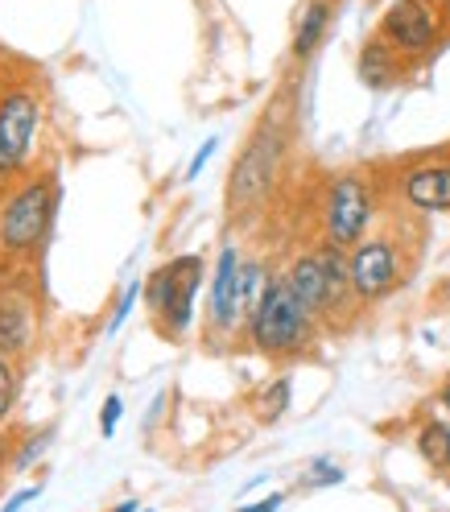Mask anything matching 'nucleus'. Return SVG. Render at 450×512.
<instances>
[{
  "instance_id": "1",
  "label": "nucleus",
  "mask_w": 450,
  "mask_h": 512,
  "mask_svg": "<svg viewBox=\"0 0 450 512\" xmlns=\"http://www.w3.org/2000/svg\"><path fill=\"white\" fill-rule=\"evenodd\" d=\"M310 323H314V314L298 302L294 290H289L285 273H281V277H269L261 302H256V310L248 314L252 343L261 347L265 356H289V351L306 347Z\"/></svg>"
},
{
  "instance_id": "2",
  "label": "nucleus",
  "mask_w": 450,
  "mask_h": 512,
  "mask_svg": "<svg viewBox=\"0 0 450 512\" xmlns=\"http://www.w3.org/2000/svg\"><path fill=\"white\" fill-rule=\"evenodd\" d=\"M281 153H285L281 128L273 120H265L248 137L244 153L236 157V166H232V178H228V211L232 215H248V211H256L269 199V190L277 182Z\"/></svg>"
},
{
  "instance_id": "3",
  "label": "nucleus",
  "mask_w": 450,
  "mask_h": 512,
  "mask_svg": "<svg viewBox=\"0 0 450 512\" xmlns=\"http://www.w3.org/2000/svg\"><path fill=\"white\" fill-rule=\"evenodd\" d=\"M285 281L310 314L335 310V306H343L347 294H356L351 290V269L343 261V248H335V244H323L318 252L298 256V261L289 265Z\"/></svg>"
},
{
  "instance_id": "4",
  "label": "nucleus",
  "mask_w": 450,
  "mask_h": 512,
  "mask_svg": "<svg viewBox=\"0 0 450 512\" xmlns=\"http://www.w3.org/2000/svg\"><path fill=\"white\" fill-rule=\"evenodd\" d=\"M203 285V256H174L170 265H162L149 277V306L153 314L166 318V331L182 335L195 318V294Z\"/></svg>"
},
{
  "instance_id": "5",
  "label": "nucleus",
  "mask_w": 450,
  "mask_h": 512,
  "mask_svg": "<svg viewBox=\"0 0 450 512\" xmlns=\"http://www.w3.org/2000/svg\"><path fill=\"white\" fill-rule=\"evenodd\" d=\"M323 223H327V244H335V248L360 244L364 228L372 223V190H368V182L356 178V174L335 178L331 190H327Z\"/></svg>"
},
{
  "instance_id": "6",
  "label": "nucleus",
  "mask_w": 450,
  "mask_h": 512,
  "mask_svg": "<svg viewBox=\"0 0 450 512\" xmlns=\"http://www.w3.org/2000/svg\"><path fill=\"white\" fill-rule=\"evenodd\" d=\"M50 215H54V182H29L0 215V244L9 252H29L46 236Z\"/></svg>"
},
{
  "instance_id": "7",
  "label": "nucleus",
  "mask_w": 450,
  "mask_h": 512,
  "mask_svg": "<svg viewBox=\"0 0 450 512\" xmlns=\"http://www.w3.org/2000/svg\"><path fill=\"white\" fill-rule=\"evenodd\" d=\"M38 116L42 108L29 91H9L0 100V178L25 166L29 145H34L38 133Z\"/></svg>"
},
{
  "instance_id": "8",
  "label": "nucleus",
  "mask_w": 450,
  "mask_h": 512,
  "mask_svg": "<svg viewBox=\"0 0 450 512\" xmlns=\"http://www.w3.org/2000/svg\"><path fill=\"white\" fill-rule=\"evenodd\" d=\"M347 269H351V290H356L360 302H376L384 294H393L397 277H401V261H397L393 240H360Z\"/></svg>"
},
{
  "instance_id": "9",
  "label": "nucleus",
  "mask_w": 450,
  "mask_h": 512,
  "mask_svg": "<svg viewBox=\"0 0 450 512\" xmlns=\"http://www.w3.org/2000/svg\"><path fill=\"white\" fill-rule=\"evenodd\" d=\"M384 38L397 50H426L438 38V17L426 0H397V5L384 13Z\"/></svg>"
},
{
  "instance_id": "10",
  "label": "nucleus",
  "mask_w": 450,
  "mask_h": 512,
  "mask_svg": "<svg viewBox=\"0 0 450 512\" xmlns=\"http://www.w3.org/2000/svg\"><path fill=\"white\" fill-rule=\"evenodd\" d=\"M240 252L236 244H223L219 265H215V281H211V323L219 331H232L244 318V302H240Z\"/></svg>"
},
{
  "instance_id": "11",
  "label": "nucleus",
  "mask_w": 450,
  "mask_h": 512,
  "mask_svg": "<svg viewBox=\"0 0 450 512\" xmlns=\"http://www.w3.org/2000/svg\"><path fill=\"white\" fill-rule=\"evenodd\" d=\"M417 211H450V166H417L401 182Z\"/></svg>"
},
{
  "instance_id": "12",
  "label": "nucleus",
  "mask_w": 450,
  "mask_h": 512,
  "mask_svg": "<svg viewBox=\"0 0 450 512\" xmlns=\"http://www.w3.org/2000/svg\"><path fill=\"white\" fill-rule=\"evenodd\" d=\"M327 21H331V5H327V0H310L306 13H302L298 34H294V58H310L314 54V46L323 42V34H327Z\"/></svg>"
},
{
  "instance_id": "13",
  "label": "nucleus",
  "mask_w": 450,
  "mask_h": 512,
  "mask_svg": "<svg viewBox=\"0 0 450 512\" xmlns=\"http://www.w3.org/2000/svg\"><path fill=\"white\" fill-rule=\"evenodd\" d=\"M29 343V314L17 302H0V347L21 351Z\"/></svg>"
},
{
  "instance_id": "14",
  "label": "nucleus",
  "mask_w": 450,
  "mask_h": 512,
  "mask_svg": "<svg viewBox=\"0 0 450 512\" xmlns=\"http://www.w3.org/2000/svg\"><path fill=\"white\" fill-rule=\"evenodd\" d=\"M417 451H422L426 463L450 471V426L446 422H430L422 434H417Z\"/></svg>"
},
{
  "instance_id": "15",
  "label": "nucleus",
  "mask_w": 450,
  "mask_h": 512,
  "mask_svg": "<svg viewBox=\"0 0 450 512\" xmlns=\"http://www.w3.org/2000/svg\"><path fill=\"white\" fill-rule=\"evenodd\" d=\"M360 79L368 87H389L393 79V67H389V58H384V46H364V58H360Z\"/></svg>"
},
{
  "instance_id": "16",
  "label": "nucleus",
  "mask_w": 450,
  "mask_h": 512,
  "mask_svg": "<svg viewBox=\"0 0 450 512\" xmlns=\"http://www.w3.org/2000/svg\"><path fill=\"white\" fill-rule=\"evenodd\" d=\"M13 401H17V372H13V364L5 360V351H0V422L9 418Z\"/></svg>"
},
{
  "instance_id": "17",
  "label": "nucleus",
  "mask_w": 450,
  "mask_h": 512,
  "mask_svg": "<svg viewBox=\"0 0 450 512\" xmlns=\"http://www.w3.org/2000/svg\"><path fill=\"white\" fill-rule=\"evenodd\" d=\"M285 405H289V380L281 376V380L269 384V393H265V418H281Z\"/></svg>"
},
{
  "instance_id": "18",
  "label": "nucleus",
  "mask_w": 450,
  "mask_h": 512,
  "mask_svg": "<svg viewBox=\"0 0 450 512\" xmlns=\"http://www.w3.org/2000/svg\"><path fill=\"white\" fill-rule=\"evenodd\" d=\"M137 294H141V285L133 281V285H128V290H124V298H120V306H116V314H112V323H108V335H112V331H120V323H124V318H128V310H133V302H137Z\"/></svg>"
},
{
  "instance_id": "19",
  "label": "nucleus",
  "mask_w": 450,
  "mask_h": 512,
  "mask_svg": "<svg viewBox=\"0 0 450 512\" xmlns=\"http://www.w3.org/2000/svg\"><path fill=\"white\" fill-rule=\"evenodd\" d=\"M343 479V471L339 467H331L327 459H318L314 467H310V484H318V488H327V484H339Z\"/></svg>"
},
{
  "instance_id": "20",
  "label": "nucleus",
  "mask_w": 450,
  "mask_h": 512,
  "mask_svg": "<svg viewBox=\"0 0 450 512\" xmlns=\"http://www.w3.org/2000/svg\"><path fill=\"white\" fill-rule=\"evenodd\" d=\"M116 422H120V397H108V401H104V418H100V430H104V438H112Z\"/></svg>"
},
{
  "instance_id": "21",
  "label": "nucleus",
  "mask_w": 450,
  "mask_h": 512,
  "mask_svg": "<svg viewBox=\"0 0 450 512\" xmlns=\"http://www.w3.org/2000/svg\"><path fill=\"white\" fill-rule=\"evenodd\" d=\"M38 492H42V488H21V492H17V496H13L5 508H0V512H17V508H25L29 500H38Z\"/></svg>"
},
{
  "instance_id": "22",
  "label": "nucleus",
  "mask_w": 450,
  "mask_h": 512,
  "mask_svg": "<svg viewBox=\"0 0 450 512\" xmlns=\"http://www.w3.org/2000/svg\"><path fill=\"white\" fill-rule=\"evenodd\" d=\"M211 149H215V141H207V145H203V149L195 153V162H190V170H186V178H195V174H199V170L207 166V157H211Z\"/></svg>"
},
{
  "instance_id": "23",
  "label": "nucleus",
  "mask_w": 450,
  "mask_h": 512,
  "mask_svg": "<svg viewBox=\"0 0 450 512\" xmlns=\"http://www.w3.org/2000/svg\"><path fill=\"white\" fill-rule=\"evenodd\" d=\"M281 500H285V496H281V492H273L269 500H261V504H248V508H240V512H277V508H281Z\"/></svg>"
},
{
  "instance_id": "24",
  "label": "nucleus",
  "mask_w": 450,
  "mask_h": 512,
  "mask_svg": "<svg viewBox=\"0 0 450 512\" xmlns=\"http://www.w3.org/2000/svg\"><path fill=\"white\" fill-rule=\"evenodd\" d=\"M112 512H141V508H137V500H124V504H120V508H112Z\"/></svg>"
},
{
  "instance_id": "25",
  "label": "nucleus",
  "mask_w": 450,
  "mask_h": 512,
  "mask_svg": "<svg viewBox=\"0 0 450 512\" xmlns=\"http://www.w3.org/2000/svg\"><path fill=\"white\" fill-rule=\"evenodd\" d=\"M442 405L450 409V380H446V389H442Z\"/></svg>"
},
{
  "instance_id": "26",
  "label": "nucleus",
  "mask_w": 450,
  "mask_h": 512,
  "mask_svg": "<svg viewBox=\"0 0 450 512\" xmlns=\"http://www.w3.org/2000/svg\"><path fill=\"white\" fill-rule=\"evenodd\" d=\"M442 294H446V298H450V285H446V290H442Z\"/></svg>"
}]
</instances>
